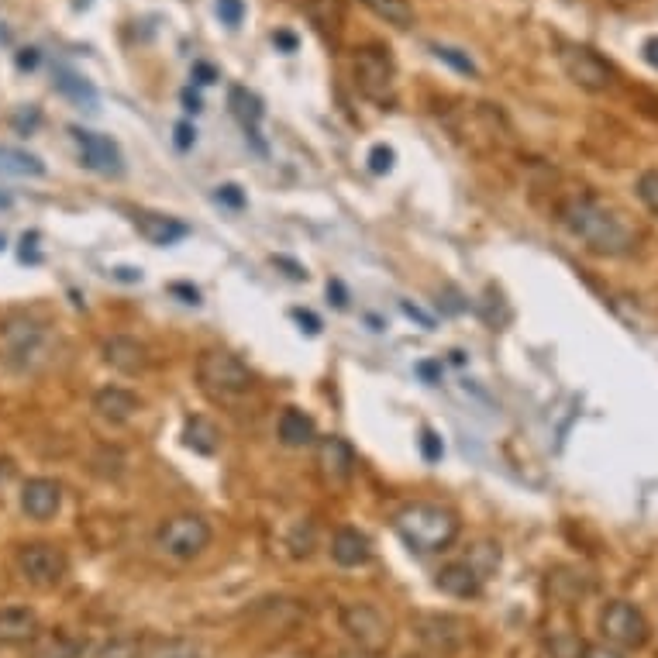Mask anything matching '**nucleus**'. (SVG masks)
I'll use <instances>...</instances> for the list:
<instances>
[{
    "instance_id": "f257e3e1",
    "label": "nucleus",
    "mask_w": 658,
    "mask_h": 658,
    "mask_svg": "<svg viewBox=\"0 0 658 658\" xmlns=\"http://www.w3.org/2000/svg\"><path fill=\"white\" fill-rule=\"evenodd\" d=\"M559 221L565 224L576 242H583V249H590L593 255H607V259H617V255H627L638 245V235L634 228L624 221L621 211H614L610 204H603L593 193H579V197H569L559 207Z\"/></svg>"
},
{
    "instance_id": "f03ea898",
    "label": "nucleus",
    "mask_w": 658,
    "mask_h": 658,
    "mask_svg": "<svg viewBox=\"0 0 658 658\" xmlns=\"http://www.w3.org/2000/svg\"><path fill=\"white\" fill-rule=\"evenodd\" d=\"M393 528L404 538V545L417 555H438L445 548L455 545L462 524L459 514L452 507H441V503L414 500L407 507H400L393 514Z\"/></svg>"
},
{
    "instance_id": "7ed1b4c3",
    "label": "nucleus",
    "mask_w": 658,
    "mask_h": 658,
    "mask_svg": "<svg viewBox=\"0 0 658 658\" xmlns=\"http://www.w3.org/2000/svg\"><path fill=\"white\" fill-rule=\"evenodd\" d=\"M197 383L204 393L218 400L242 397L252 390V369L238 359L235 352H224V348H211L197 359Z\"/></svg>"
},
{
    "instance_id": "20e7f679",
    "label": "nucleus",
    "mask_w": 658,
    "mask_h": 658,
    "mask_svg": "<svg viewBox=\"0 0 658 658\" xmlns=\"http://www.w3.org/2000/svg\"><path fill=\"white\" fill-rule=\"evenodd\" d=\"M338 621H342V631L348 634V641H352L359 652L383 655L386 648H390L393 627L383 617V610L373 607V603H366V600L342 603V610H338Z\"/></svg>"
},
{
    "instance_id": "39448f33",
    "label": "nucleus",
    "mask_w": 658,
    "mask_h": 658,
    "mask_svg": "<svg viewBox=\"0 0 658 658\" xmlns=\"http://www.w3.org/2000/svg\"><path fill=\"white\" fill-rule=\"evenodd\" d=\"M355 83H359L362 97H369L379 107H390L397 100V66H393L390 52L379 45H366L355 52Z\"/></svg>"
},
{
    "instance_id": "423d86ee",
    "label": "nucleus",
    "mask_w": 658,
    "mask_h": 658,
    "mask_svg": "<svg viewBox=\"0 0 658 658\" xmlns=\"http://www.w3.org/2000/svg\"><path fill=\"white\" fill-rule=\"evenodd\" d=\"M156 545L169 555V559L190 562L211 545V524H207L200 514H173L159 524Z\"/></svg>"
},
{
    "instance_id": "0eeeda50",
    "label": "nucleus",
    "mask_w": 658,
    "mask_h": 658,
    "mask_svg": "<svg viewBox=\"0 0 658 658\" xmlns=\"http://www.w3.org/2000/svg\"><path fill=\"white\" fill-rule=\"evenodd\" d=\"M600 631L610 648H645L652 638V624L641 614V607L627 600H610L600 614Z\"/></svg>"
},
{
    "instance_id": "6e6552de",
    "label": "nucleus",
    "mask_w": 658,
    "mask_h": 658,
    "mask_svg": "<svg viewBox=\"0 0 658 658\" xmlns=\"http://www.w3.org/2000/svg\"><path fill=\"white\" fill-rule=\"evenodd\" d=\"M559 63L565 69V76L576 87L590 90V94H603V90H610L617 83V69L600 52H593L590 45H562Z\"/></svg>"
},
{
    "instance_id": "1a4fd4ad",
    "label": "nucleus",
    "mask_w": 658,
    "mask_h": 658,
    "mask_svg": "<svg viewBox=\"0 0 658 658\" xmlns=\"http://www.w3.org/2000/svg\"><path fill=\"white\" fill-rule=\"evenodd\" d=\"M18 572L25 583L38 586V590H49V586H59L69 572V559L59 545L52 541H32V545L18 548Z\"/></svg>"
},
{
    "instance_id": "9d476101",
    "label": "nucleus",
    "mask_w": 658,
    "mask_h": 658,
    "mask_svg": "<svg viewBox=\"0 0 658 658\" xmlns=\"http://www.w3.org/2000/svg\"><path fill=\"white\" fill-rule=\"evenodd\" d=\"M73 131V142L80 149V159L87 169H94L100 176H121L125 173V156H121L118 142L100 131H87V128H69Z\"/></svg>"
},
{
    "instance_id": "9b49d317",
    "label": "nucleus",
    "mask_w": 658,
    "mask_h": 658,
    "mask_svg": "<svg viewBox=\"0 0 658 658\" xmlns=\"http://www.w3.org/2000/svg\"><path fill=\"white\" fill-rule=\"evenodd\" d=\"M417 638L438 655H452L462 641L469 638V624L462 617H452V614H424L417 617Z\"/></svg>"
},
{
    "instance_id": "f8f14e48",
    "label": "nucleus",
    "mask_w": 658,
    "mask_h": 658,
    "mask_svg": "<svg viewBox=\"0 0 658 658\" xmlns=\"http://www.w3.org/2000/svg\"><path fill=\"white\" fill-rule=\"evenodd\" d=\"M317 472L328 486H345L355 472V452L345 438L328 435L317 441Z\"/></svg>"
},
{
    "instance_id": "ddd939ff",
    "label": "nucleus",
    "mask_w": 658,
    "mask_h": 658,
    "mask_svg": "<svg viewBox=\"0 0 658 658\" xmlns=\"http://www.w3.org/2000/svg\"><path fill=\"white\" fill-rule=\"evenodd\" d=\"M49 335L42 324H11L7 328V362L18 369H35L38 359H45Z\"/></svg>"
},
{
    "instance_id": "4468645a",
    "label": "nucleus",
    "mask_w": 658,
    "mask_h": 658,
    "mask_svg": "<svg viewBox=\"0 0 658 658\" xmlns=\"http://www.w3.org/2000/svg\"><path fill=\"white\" fill-rule=\"evenodd\" d=\"M63 507V486L49 476H35L21 486V510H25L32 521H49Z\"/></svg>"
},
{
    "instance_id": "2eb2a0df",
    "label": "nucleus",
    "mask_w": 658,
    "mask_h": 658,
    "mask_svg": "<svg viewBox=\"0 0 658 658\" xmlns=\"http://www.w3.org/2000/svg\"><path fill=\"white\" fill-rule=\"evenodd\" d=\"M100 355H104L107 366L118 369V373H125V376H135V373H142V369L149 366V348L138 342V338H131V335L104 338Z\"/></svg>"
},
{
    "instance_id": "dca6fc26",
    "label": "nucleus",
    "mask_w": 658,
    "mask_h": 658,
    "mask_svg": "<svg viewBox=\"0 0 658 658\" xmlns=\"http://www.w3.org/2000/svg\"><path fill=\"white\" fill-rule=\"evenodd\" d=\"M483 583L486 579L479 576L472 565L462 559V562H448L441 565V569L435 572V586L445 596H455V600H469V596H479L483 593Z\"/></svg>"
},
{
    "instance_id": "f3484780",
    "label": "nucleus",
    "mask_w": 658,
    "mask_h": 658,
    "mask_svg": "<svg viewBox=\"0 0 658 658\" xmlns=\"http://www.w3.org/2000/svg\"><path fill=\"white\" fill-rule=\"evenodd\" d=\"M135 231L145 238L149 245H159V249H169V245L183 242L190 235V224L166 218V214H152V211H138L135 214Z\"/></svg>"
},
{
    "instance_id": "a211bd4d",
    "label": "nucleus",
    "mask_w": 658,
    "mask_h": 658,
    "mask_svg": "<svg viewBox=\"0 0 658 658\" xmlns=\"http://www.w3.org/2000/svg\"><path fill=\"white\" fill-rule=\"evenodd\" d=\"M331 559L342 569H359V565L373 559V541L359 528H338L335 538H331Z\"/></svg>"
},
{
    "instance_id": "6ab92c4d",
    "label": "nucleus",
    "mask_w": 658,
    "mask_h": 658,
    "mask_svg": "<svg viewBox=\"0 0 658 658\" xmlns=\"http://www.w3.org/2000/svg\"><path fill=\"white\" fill-rule=\"evenodd\" d=\"M138 407H142V400L131 390H125V386H104V390L94 393L97 417H104L111 424H128L138 414Z\"/></svg>"
},
{
    "instance_id": "aec40b11",
    "label": "nucleus",
    "mask_w": 658,
    "mask_h": 658,
    "mask_svg": "<svg viewBox=\"0 0 658 658\" xmlns=\"http://www.w3.org/2000/svg\"><path fill=\"white\" fill-rule=\"evenodd\" d=\"M38 638V614L28 607L0 610V645H28Z\"/></svg>"
},
{
    "instance_id": "412c9836",
    "label": "nucleus",
    "mask_w": 658,
    "mask_h": 658,
    "mask_svg": "<svg viewBox=\"0 0 658 658\" xmlns=\"http://www.w3.org/2000/svg\"><path fill=\"white\" fill-rule=\"evenodd\" d=\"M276 435L286 448H304L317 438L314 431V417L304 414L300 407H286L280 414V424H276Z\"/></svg>"
},
{
    "instance_id": "4be33fe9",
    "label": "nucleus",
    "mask_w": 658,
    "mask_h": 658,
    "mask_svg": "<svg viewBox=\"0 0 658 658\" xmlns=\"http://www.w3.org/2000/svg\"><path fill=\"white\" fill-rule=\"evenodd\" d=\"M228 104L231 111H235V118L242 121L245 131H249L252 138H259V121H262V100L252 94L249 87H231L228 90Z\"/></svg>"
},
{
    "instance_id": "5701e85b",
    "label": "nucleus",
    "mask_w": 658,
    "mask_h": 658,
    "mask_svg": "<svg viewBox=\"0 0 658 658\" xmlns=\"http://www.w3.org/2000/svg\"><path fill=\"white\" fill-rule=\"evenodd\" d=\"M0 176H45V162L32 152L0 145Z\"/></svg>"
},
{
    "instance_id": "b1692460",
    "label": "nucleus",
    "mask_w": 658,
    "mask_h": 658,
    "mask_svg": "<svg viewBox=\"0 0 658 658\" xmlns=\"http://www.w3.org/2000/svg\"><path fill=\"white\" fill-rule=\"evenodd\" d=\"M183 441H187L193 452L211 455L214 448H218L221 435H218V428H214V424L207 421V417H190L187 428H183Z\"/></svg>"
},
{
    "instance_id": "393cba45",
    "label": "nucleus",
    "mask_w": 658,
    "mask_h": 658,
    "mask_svg": "<svg viewBox=\"0 0 658 658\" xmlns=\"http://www.w3.org/2000/svg\"><path fill=\"white\" fill-rule=\"evenodd\" d=\"M362 4L393 28L414 25V7H410V0H362Z\"/></svg>"
},
{
    "instance_id": "a878e982",
    "label": "nucleus",
    "mask_w": 658,
    "mask_h": 658,
    "mask_svg": "<svg viewBox=\"0 0 658 658\" xmlns=\"http://www.w3.org/2000/svg\"><path fill=\"white\" fill-rule=\"evenodd\" d=\"M87 652V645H83L80 638H66V634H56V638H49L42 648L32 655V658H80Z\"/></svg>"
},
{
    "instance_id": "bb28decb",
    "label": "nucleus",
    "mask_w": 658,
    "mask_h": 658,
    "mask_svg": "<svg viewBox=\"0 0 658 658\" xmlns=\"http://www.w3.org/2000/svg\"><path fill=\"white\" fill-rule=\"evenodd\" d=\"M472 569L479 572L483 579H490V572H497V565H500V545H490V541H479L476 548L469 552V559H466Z\"/></svg>"
},
{
    "instance_id": "cd10ccee",
    "label": "nucleus",
    "mask_w": 658,
    "mask_h": 658,
    "mask_svg": "<svg viewBox=\"0 0 658 658\" xmlns=\"http://www.w3.org/2000/svg\"><path fill=\"white\" fill-rule=\"evenodd\" d=\"M634 193H638V200L648 211L658 214V169H645L638 176V183H634Z\"/></svg>"
},
{
    "instance_id": "c85d7f7f",
    "label": "nucleus",
    "mask_w": 658,
    "mask_h": 658,
    "mask_svg": "<svg viewBox=\"0 0 658 658\" xmlns=\"http://www.w3.org/2000/svg\"><path fill=\"white\" fill-rule=\"evenodd\" d=\"M431 52L441 59V63H448L452 69H459L462 76H476V63L466 56V52H459V49H452V45H431Z\"/></svg>"
},
{
    "instance_id": "c756f323",
    "label": "nucleus",
    "mask_w": 658,
    "mask_h": 658,
    "mask_svg": "<svg viewBox=\"0 0 658 658\" xmlns=\"http://www.w3.org/2000/svg\"><path fill=\"white\" fill-rule=\"evenodd\" d=\"M142 655V645L135 638H114L111 645H104L97 652V658H138Z\"/></svg>"
},
{
    "instance_id": "7c9ffc66",
    "label": "nucleus",
    "mask_w": 658,
    "mask_h": 658,
    "mask_svg": "<svg viewBox=\"0 0 658 658\" xmlns=\"http://www.w3.org/2000/svg\"><path fill=\"white\" fill-rule=\"evenodd\" d=\"M218 18L228 28H238L245 18V0H218Z\"/></svg>"
},
{
    "instance_id": "2f4dec72",
    "label": "nucleus",
    "mask_w": 658,
    "mask_h": 658,
    "mask_svg": "<svg viewBox=\"0 0 658 658\" xmlns=\"http://www.w3.org/2000/svg\"><path fill=\"white\" fill-rule=\"evenodd\" d=\"M149 658H200V655L190 641H166V645H159Z\"/></svg>"
},
{
    "instance_id": "473e14b6",
    "label": "nucleus",
    "mask_w": 658,
    "mask_h": 658,
    "mask_svg": "<svg viewBox=\"0 0 658 658\" xmlns=\"http://www.w3.org/2000/svg\"><path fill=\"white\" fill-rule=\"evenodd\" d=\"M369 169H373L376 176L390 173L393 169V149L390 145H373V152H369Z\"/></svg>"
},
{
    "instance_id": "72a5a7b5",
    "label": "nucleus",
    "mask_w": 658,
    "mask_h": 658,
    "mask_svg": "<svg viewBox=\"0 0 658 658\" xmlns=\"http://www.w3.org/2000/svg\"><path fill=\"white\" fill-rule=\"evenodd\" d=\"M552 652H555V658H583V652H586V645L579 638H559V641H552Z\"/></svg>"
},
{
    "instance_id": "f704fd0d",
    "label": "nucleus",
    "mask_w": 658,
    "mask_h": 658,
    "mask_svg": "<svg viewBox=\"0 0 658 658\" xmlns=\"http://www.w3.org/2000/svg\"><path fill=\"white\" fill-rule=\"evenodd\" d=\"M59 90H66V94H73V97H87V100H94V90L87 87V83L80 80V76H63V80H59Z\"/></svg>"
},
{
    "instance_id": "c9c22d12",
    "label": "nucleus",
    "mask_w": 658,
    "mask_h": 658,
    "mask_svg": "<svg viewBox=\"0 0 658 658\" xmlns=\"http://www.w3.org/2000/svg\"><path fill=\"white\" fill-rule=\"evenodd\" d=\"M421 452H424V459H428V462L441 459V452H445V448H441V438L435 435V431H424V435H421Z\"/></svg>"
},
{
    "instance_id": "e433bc0d",
    "label": "nucleus",
    "mask_w": 658,
    "mask_h": 658,
    "mask_svg": "<svg viewBox=\"0 0 658 658\" xmlns=\"http://www.w3.org/2000/svg\"><path fill=\"white\" fill-rule=\"evenodd\" d=\"M218 200H224V204H231V207H242L245 204V193L235 187V183H224V187H218V193H214Z\"/></svg>"
},
{
    "instance_id": "4c0bfd02",
    "label": "nucleus",
    "mask_w": 658,
    "mask_h": 658,
    "mask_svg": "<svg viewBox=\"0 0 658 658\" xmlns=\"http://www.w3.org/2000/svg\"><path fill=\"white\" fill-rule=\"evenodd\" d=\"M193 142H197V131H193L190 121H180V125H176V149L187 152Z\"/></svg>"
},
{
    "instance_id": "58836bf2",
    "label": "nucleus",
    "mask_w": 658,
    "mask_h": 658,
    "mask_svg": "<svg viewBox=\"0 0 658 658\" xmlns=\"http://www.w3.org/2000/svg\"><path fill=\"white\" fill-rule=\"evenodd\" d=\"M193 83H200V87H207V83H214L218 80V73H214V66H207V63H197L193 66Z\"/></svg>"
},
{
    "instance_id": "ea45409f",
    "label": "nucleus",
    "mask_w": 658,
    "mask_h": 658,
    "mask_svg": "<svg viewBox=\"0 0 658 658\" xmlns=\"http://www.w3.org/2000/svg\"><path fill=\"white\" fill-rule=\"evenodd\" d=\"M400 311H404V314L410 317V321H417V324H421L424 331H431V328H435V321H431L428 314H421V311H417L414 304H407V300H404V304H400Z\"/></svg>"
},
{
    "instance_id": "a19ab883",
    "label": "nucleus",
    "mask_w": 658,
    "mask_h": 658,
    "mask_svg": "<svg viewBox=\"0 0 658 658\" xmlns=\"http://www.w3.org/2000/svg\"><path fill=\"white\" fill-rule=\"evenodd\" d=\"M641 59H645L652 69H658V35L645 38V45H641Z\"/></svg>"
},
{
    "instance_id": "79ce46f5",
    "label": "nucleus",
    "mask_w": 658,
    "mask_h": 658,
    "mask_svg": "<svg viewBox=\"0 0 658 658\" xmlns=\"http://www.w3.org/2000/svg\"><path fill=\"white\" fill-rule=\"evenodd\" d=\"M583 658H621L617 648H607V645H586Z\"/></svg>"
},
{
    "instance_id": "37998d69",
    "label": "nucleus",
    "mask_w": 658,
    "mask_h": 658,
    "mask_svg": "<svg viewBox=\"0 0 658 658\" xmlns=\"http://www.w3.org/2000/svg\"><path fill=\"white\" fill-rule=\"evenodd\" d=\"M169 290H173V293H180V297H187V300H183V304H200V293H197V290H190V286L173 283V286H169Z\"/></svg>"
},
{
    "instance_id": "c03bdc74",
    "label": "nucleus",
    "mask_w": 658,
    "mask_h": 658,
    "mask_svg": "<svg viewBox=\"0 0 658 658\" xmlns=\"http://www.w3.org/2000/svg\"><path fill=\"white\" fill-rule=\"evenodd\" d=\"M293 317H297L300 324H307V331H311V335H317V331H321V321H317L314 314H307V311H293Z\"/></svg>"
},
{
    "instance_id": "a18cd8bd",
    "label": "nucleus",
    "mask_w": 658,
    "mask_h": 658,
    "mask_svg": "<svg viewBox=\"0 0 658 658\" xmlns=\"http://www.w3.org/2000/svg\"><path fill=\"white\" fill-rule=\"evenodd\" d=\"M273 42L280 45V49H286V52H293V49H297V38H293L290 32H276V35H273Z\"/></svg>"
},
{
    "instance_id": "49530a36",
    "label": "nucleus",
    "mask_w": 658,
    "mask_h": 658,
    "mask_svg": "<svg viewBox=\"0 0 658 658\" xmlns=\"http://www.w3.org/2000/svg\"><path fill=\"white\" fill-rule=\"evenodd\" d=\"M18 66H21V69H35V66H38V49H25V52H21V56H18Z\"/></svg>"
},
{
    "instance_id": "de8ad7c7",
    "label": "nucleus",
    "mask_w": 658,
    "mask_h": 658,
    "mask_svg": "<svg viewBox=\"0 0 658 658\" xmlns=\"http://www.w3.org/2000/svg\"><path fill=\"white\" fill-rule=\"evenodd\" d=\"M183 104H187L190 114H200V97L193 94V90H183Z\"/></svg>"
},
{
    "instance_id": "09e8293b",
    "label": "nucleus",
    "mask_w": 658,
    "mask_h": 658,
    "mask_svg": "<svg viewBox=\"0 0 658 658\" xmlns=\"http://www.w3.org/2000/svg\"><path fill=\"white\" fill-rule=\"evenodd\" d=\"M328 293H335V304L338 307H345L348 300H345V290H342V283H328Z\"/></svg>"
},
{
    "instance_id": "8fccbe9b",
    "label": "nucleus",
    "mask_w": 658,
    "mask_h": 658,
    "mask_svg": "<svg viewBox=\"0 0 658 658\" xmlns=\"http://www.w3.org/2000/svg\"><path fill=\"white\" fill-rule=\"evenodd\" d=\"M0 207H11V200H7L4 193H0Z\"/></svg>"
},
{
    "instance_id": "3c124183",
    "label": "nucleus",
    "mask_w": 658,
    "mask_h": 658,
    "mask_svg": "<svg viewBox=\"0 0 658 658\" xmlns=\"http://www.w3.org/2000/svg\"><path fill=\"white\" fill-rule=\"evenodd\" d=\"M0 249H4V235H0Z\"/></svg>"
}]
</instances>
